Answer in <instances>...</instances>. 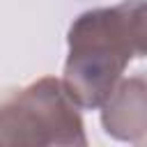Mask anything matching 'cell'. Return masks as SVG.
<instances>
[{"mask_svg":"<svg viewBox=\"0 0 147 147\" xmlns=\"http://www.w3.org/2000/svg\"><path fill=\"white\" fill-rule=\"evenodd\" d=\"M0 142L5 147H85L80 106L64 80L44 76L9 96L0 108Z\"/></svg>","mask_w":147,"mask_h":147,"instance_id":"obj_2","label":"cell"},{"mask_svg":"<svg viewBox=\"0 0 147 147\" xmlns=\"http://www.w3.org/2000/svg\"><path fill=\"white\" fill-rule=\"evenodd\" d=\"M103 131L119 142H147V78H122L101 106Z\"/></svg>","mask_w":147,"mask_h":147,"instance_id":"obj_3","label":"cell"},{"mask_svg":"<svg viewBox=\"0 0 147 147\" xmlns=\"http://www.w3.org/2000/svg\"><path fill=\"white\" fill-rule=\"evenodd\" d=\"M64 85L80 108L106 103L133 57H147V0L83 11L67 34Z\"/></svg>","mask_w":147,"mask_h":147,"instance_id":"obj_1","label":"cell"}]
</instances>
